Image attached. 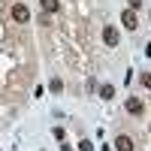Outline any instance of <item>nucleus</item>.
<instances>
[{
	"instance_id": "8",
	"label": "nucleus",
	"mask_w": 151,
	"mask_h": 151,
	"mask_svg": "<svg viewBox=\"0 0 151 151\" xmlns=\"http://www.w3.org/2000/svg\"><path fill=\"white\" fill-rule=\"evenodd\" d=\"M48 88H52L55 94H60V91H64V82H60V79H52V85H48Z\"/></svg>"
},
{
	"instance_id": "2",
	"label": "nucleus",
	"mask_w": 151,
	"mask_h": 151,
	"mask_svg": "<svg viewBox=\"0 0 151 151\" xmlns=\"http://www.w3.org/2000/svg\"><path fill=\"white\" fill-rule=\"evenodd\" d=\"M118 40H121V36H118V30L112 27V24H106V27H103V42H106L109 48H115V45H118Z\"/></svg>"
},
{
	"instance_id": "9",
	"label": "nucleus",
	"mask_w": 151,
	"mask_h": 151,
	"mask_svg": "<svg viewBox=\"0 0 151 151\" xmlns=\"http://www.w3.org/2000/svg\"><path fill=\"white\" fill-rule=\"evenodd\" d=\"M79 151H94V145H91V142L85 139V142H79Z\"/></svg>"
},
{
	"instance_id": "1",
	"label": "nucleus",
	"mask_w": 151,
	"mask_h": 151,
	"mask_svg": "<svg viewBox=\"0 0 151 151\" xmlns=\"http://www.w3.org/2000/svg\"><path fill=\"white\" fill-rule=\"evenodd\" d=\"M121 24H124L127 30H136V27H139V15H136V9H124V12H121Z\"/></svg>"
},
{
	"instance_id": "3",
	"label": "nucleus",
	"mask_w": 151,
	"mask_h": 151,
	"mask_svg": "<svg viewBox=\"0 0 151 151\" xmlns=\"http://www.w3.org/2000/svg\"><path fill=\"white\" fill-rule=\"evenodd\" d=\"M12 18H15V21H30V9L27 6H24V3H15V6H12Z\"/></svg>"
},
{
	"instance_id": "10",
	"label": "nucleus",
	"mask_w": 151,
	"mask_h": 151,
	"mask_svg": "<svg viewBox=\"0 0 151 151\" xmlns=\"http://www.w3.org/2000/svg\"><path fill=\"white\" fill-rule=\"evenodd\" d=\"M139 79H142V85H145V88H151V76H148V73H142Z\"/></svg>"
},
{
	"instance_id": "6",
	"label": "nucleus",
	"mask_w": 151,
	"mask_h": 151,
	"mask_svg": "<svg viewBox=\"0 0 151 151\" xmlns=\"http://www.w3.org/2000/svg\"><path fill=\"white\" fill-rule=\"evenodd\" d=\"M40 3H42L45 12H58V9H60V0H40Z\"/></svg>"
},
{
	"instance_id": "5",
	"label": "nucleus",
	"mask_w": 151,
	"mask_h": 151,
	"mask_svg": "<svg viewBox=\"0 0 151 151\" xmlns=\"http://www.w3.org/2000/svg\"><path fill=\"white\" fill-rule=\"evenodd\" d=\"M115 151H133V139L130 136H118L115 139Z\"/></svg>"
},
{
	"instance_id": "11",
	"label": "nucleus",
	"mask_w": 151,
	"mask_h": 151,
	"mask_svg": "<svg viewBox=\"0 0 151 151\" xmlns=\"http://www.w3.org/2000/svg\"><path fill=\"white\" fill-rule=\"evenodd\" d=\"M127 3H130L127 9H139V6H142V0H127Z\"/></svg>"
},
{
	"instance_id": "4",
	"label": "nucleus",
	"mask_w": 151,
	"mask_h": 151,
	"mask_svg": "<svg viewBox=\"0 0 151 151\" xmlns=\"http://www.w3.org/2000/svg\"><path fill=\"white\" fill-rule=\"evenodd\" d=\"M124 109H127L130 115H142V100H136V97H127V103H124Z\"/></svg>"
},
{
	"instance_id": "7",
	"label": "nucleus",
	"mask_w": 151,
	"mask_h": 151,
	"mask_svg": "<svg viewBox=\"0 0 151 151\" xmlns=\"http://www.w3.org/2000/svg\"><path fill=\"white\" fill-rule=\"evenodd\" d=\"M100 97H103V100H112V97H115V88H112V85H103V88H100Z\"/></svg>"
}]
</instances>
